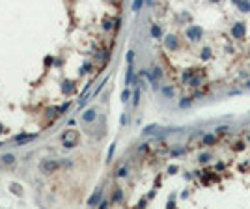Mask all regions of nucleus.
Here are the masks:
<instances>
[{"mask_svg": "<svg viewBox=\"0 0 250 209\" xmlns=\"http://www.w3.org/2000/svg\"><path fill=\"white\" fill-rule=\"evenodd\" d=\"M93 118H95V110H88L84 114V121H92Z\"/></svg>", "mask_w": 250, "mask_h": 209, "instance_id": "nucleus-4", "label": "nucleus"}, {"mask_svg": "<svg viewBox=\"0 0 250 209\" xmlns=\"http://www.w3.org/2000/svg\"><path fill=\"white\" fill-rule=\"evenodd\" d=\"M166 45H168V47H176V38H172V36H170V38L166 39Z\"/></svg>", "mask_w": 250, "mask_h": 209, "instance_id": "nucleus-5", "label": "nucleus"}, {"mask_svg": "<svg viewBox=\"0 0 250 209\" xmlns=\"http://www.w3.org/2000/svg\"><path fill=\"white\" fill-rule=\"evenodd\" d=\"M243 34H245V24H241V23L235 24L233 26V36L235 38H243Z\"/></svg>", "mask_w": 250, "mask_h": 209, "instance_id": "nucleus-2", "label": "nucleus"}, {"mask_svg": "<svg viewBox=\"0 0 250 209\" xmlns=\"http://www.w3.org/2000/svg\"><path fill=\"white\" fill-rule=\"evenodd\" d=\"M122 99H123V101H127V99H129V92H123V95H122Z\"/></svg>", "mask_w": 250, "mask_h": 209, "instance_id": "nucleus-8", "label": "nucleus"}, {"mask_svg": "<svg viewBox=\"0 0 250 209\" xmlns=\"http://www.w3.org/2000/svg\"><path fill=\"white\" fill-rule=\"evenodd\" d=\"M140 4H142V0H136V2H134V6H133V8H134V10H138V8H140Z\"/></svg>", "mask_w": 250, "mask_h": 209, "instance_id": "nucleus-7", "label": "nucleus"}, {"mask_svg": "<svg viewBox=\"0 0 250 209\" xmlns=\"http://www.w3.org/2000/svg\"><path fill=\"white\" fill-rule=\"evenodd\" d=\"M75 140H77V133H75V131H69V133L64 135V144H65V147H73Z\"/></svg>", "mask_w": 250, "mask_h": 209, "instance_id": "nucleus-1", "label": "nucleus"}, {"mask_svg": "<svg viewBox=\"0 0 250 209\" xmlns=\"http://www.w3.org/2000/svg\"><path fill=\"white\" fill-rule=\"evenodd\" d=\"M187 34H188L192 39H198V38H200V28H196V26H194V28H192L191 32H187Z\"/></svg>", "mask_w": 250, "mask_h": 209, "instance_id": "nucleus-3", "label": "nucleus"}, {"mask_svg": "<svg viewBox=\"0 0 250 209\" xmlns=\"http://www.w3.org/2000/svg\"><path fill=\"white\" fill-rule=\"evenodd\" d=\"M215 2H217V0H215Z\"/></svg>", "mask_w": 250, "mask_h": 209, "instance_id": "nucleus-9", "label": "nucleus"}, {"mask_svg": "<svg viewBox=\"0 0 250 209\" xmlns=\"http://www.w3.org/2000/svg\"><path fill=\"white\" fill-rule=\"evenodd\" d=\"M153 36H161V30L157 28V26H153Z\"/></svg>", "mask_w": 250, "mask_h": 209, "instance_id": "nucleus-6", "label": "nucleus"}]
</instances>
